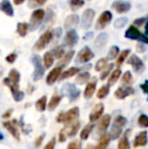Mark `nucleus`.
<instances>
[{"instance_id": "f257e3e1", "label": "nucleus", "mask_w": 148, "mask_h": 149, "mask_svg": "<svg viewBox=\"0 0 148 149\" xmlns=\"http://www.w3.org/2000/svg\"><path fill=\"white\" fill-rule=\"evenodd\" d=\"M127 122H128L127 119L124 116H121V115L115 118L112 124L111 131H110V136H111L112 140H117L121 137L123 133V129L127 125Z\"/></svg>"}, {"instance_id": "f03ea898", "label": "nucleus", "mask_w": 148, "mask_h": 149, "mask_svg": "<svg viewBox=\"0 0 148 149\" xmlns=\"http://www.w3.org/2000/svg\"><path fill=\"white\" fill-rule=\"evenodd\" d=\"M80 89L76 86L73 83H64L61 87V94L62 96H66L68 97L69 102H75V100H78V97L80 96Z\"/></svg>"}, {"instance_id": "7ed1b4c3", "label": "nucleus", "mask_w": 148, "mask_h": 149, "mask_svg": "<svg viewBox=\"0 0 148 149\" xmlns=\"http://www.w3.org/2000/svg\"><path fill=\"white\" fill-rule=\"evenodd\" d=\"M32 63L35 67L34 73H33V80L39 81L40 79L43 78L44 74H45V67L43 66L41 57L36 54L32 56Z\"/></svg>"}, {"instance_id": "20e7f679", "label": "nucleus", "mask_w": 148, "mask_h": 149, "mask_svg": "<svg viewBox=\"0 0 148 149\" xmlns=\"http://www.w3.org/2000/svg\"><path fill=\"white\" fill-rule=\"evenodd\" d=\"M45 18V11L43 9H36L32 13V16L30 18V24H28V30L35 31L40 28V26L43 22Z\"/></svg>"}, {"instance_id": "39448f33", "label": "nucleus", "mask_w": 148, "mask_h": 149, "mask_svg": "<svg viewBox=\"0 0 148 149\" xmlns=\"http://www.w3.org/2000/svg\"><path fill=\"white\" fill-rule=\"evenodd\" d=\"M125 37L130 40H138V41H140V43L148 44V37L143 35V33H141V31L135 26H129V29L125 33Z\"/></svg>"}, {"instance_id": "423d86ee", "label": "nucleus", "mask_w": 148, "mask_h": 149, "mask_svg": "<svg viewBox=\"0 0 148 149\" xmlns=\"http://www.w3.org/2000/svg\"><path fill=\"white\" fill-rule=\"evenodd\" d=\"M93 57H94V54L90 50V48L84 47L79 51L78 55H77L76 59H75V62L77 64H85V63L89 62Z\"/></svg>"}, {"instance_id": "0eeeda50", "label": "nucleus", "mask_w": 148, "mask_h": 149, "mask_svg": "<svg viewBox=\"0 0 148 149\" xmlns=\"http://www.w3.org/2000/svg\"><path fill=\"white\" fill-rule=\"evenodd\" d=\"M52 39H53V37H52V31H45V33L40 37V39L36 42V44H35V46H34V49L36 50V51H42V50H44L47 47V45L52 41Z\"/></svg>"}, {"instance_id": "6e6552de", "label": "nucleus", "mask_w": 148, "mask_h": 149, "mask_svg": "<svg viewBox=\"0 0 148 149\" xmlns=\"http://www.w3.org/2000/svg\"><path fill=\"white\" fill-rule=\"evenodd\" d=\"M94 10L93 9H86L84 12L82 13V16H81L80 19V26L83 29V30H88L91 26V24H92V20L94 18Z\"/></svg>"}, {"instance_id": "1a4fd4ad", "label": "nucleus", "mask_w": 148, "mask_h": 149, "mask_svg": "<svg viewBox=\"0 0 148 149\" xmlns=\"http://www.w3.org/2000/svg\"><path fill=\"white\" fill-rule=\"evenodd\" d=\"M18 122L16 120H12V121H6V122H3V127L15 138L17 141L20 140V133H19V130H18V127H17V124Z\"/></svg>"}, {"instance_id": "9d476101", "label": "nucleus", "mask_w": 148, "mask_h": 149, "mask_svg": "<svg viewBox=\"0 0 148 149\" xmlns=\"http://www.w3.org/2000/svg\"><path fill=\"white\" fill-rule=\"evenodd\" d=\"M113 18V14L111 13V11H104L103 13L99 15V19H97V24H95V30H103L105 29L108 24H110V22Z\"/></svg>"}, {"instance_id": "9b49d317", "label": "nucleus", "mask_w": 148, "mask_h": 149, "mask_svg": "<svg viewBox=\"0 0 148 149\" xmlns=\"http://www.w3.org/2000/svg\"><path fill=\"white\" fill-rule=\"evenodd\" d=\"M128 64H130L133 67V70L136 73H138V74L142 73L145 70L144 63L137 55H131V57L128 60Z\"/></svg>"}, {"instance_id": "f8f14e48", "label": "nucleus", "mask_w": 148, "mask_h": 149, "mask_svg": "<svg viewBox=\"0 0 148 149\" xmlns=\"http://www.w3.org/2000/svg\"><path fill=\"white\" fill-rule=\"evenodd\" d=\"M104 111H105V106H104L103 102H99L91 110L90 114H89V121L90 123H94L97 120H99L103 117Z\"/></svg>"}, {"instance_id": "ddd939ff", "label": "nucleus", "mask_w": 148, "mask_h": 149, "mask_svg": "<svg viewBox=\"0 0 148 149\" xmlns=\"http://www.w3.org/2000/svg\"><path fill=\"white\" fill-rule=\"evenodd\" d=\"M78 35H77L76 31L75 30H70L66 33L65 37L63 39V46H66V47H73L77 44L78 42Z\"/></svg>"}, {"instance_id": "4468645a", "label": "nucleus", "mask_w": 148, "mask_h": 149, "mask_svg": "<svg viewBox=\"0 0 148 149\" xmlns=\"http://www.w3.org/2000/svg\"><path fill=\"white\" fill-rule=\"evenodd\" d=\"M111 120H112V118L109 114L104 115V116L99 119V124H97V132H99V134L101 135V137L106 134L108 128H109L110 125H111Z\"/></svg>"}, {"instance_id": "2eb2a0df", "label": "nucleus", "mask_w": 148, "mask_h": 149, "mask_svg": "<svg viewBox=\"0 0 148 149\" xmlns=\"http://www.w3.org/2000/svg\"><path fill=\"white\" fill-rule=\"evenodd\" d=\"M19 80H20V73L18 72L16 69H11L9 71V74H8V77L3 79V83L8 86L10 84H16L19 85Z\"/></svg>"}, {"instance_id": "dca6fc26", "label": "nucleus", "mask_w": 148, "mask_h": 149, "mask_svg": "<svg viewBox=\"0 0 148 149\" xmlns=\"http://www.w3.org/2000/svg\"><path fill=\"white\" fill-rule=\"evenodd\" d=\"M148 143V132L147 131H141L138 133L134 138L133 141V147H144Z\"/></svg>"}, {"instance_id": "f3484780", "label": "nucleus", "mask_w": 148, "mask_h": 149, "mask_svg": "<svg viewBox=\"0 0 148 149\" xmlns=\"http://www.w3.org/2000/svg\"><path fill=\"white\" fill-rule=\"evenodd\" d=\"M79 114H80V112H79V109L77 108V107H74V108L70 109L69 111H67V112L65 113L64 124L69 125V124L76 122L77 119H78V117H79Z\"/></svg>"}, {"instance_id": "a211bd4d", "label": "nucleus", "mask_w": 148, "mask_h": 149, "mask_svg": "<svg viewBox=\"0 0 148 149\" xmlns=\"http://www.w3.org/2000/svg\"><path fill=\"white\" fill-rule=\"evenodd\" d=\"M112 7L116 10L119 13H125L128 12L131 9V4L128 1H124V0H117L112 4Z\"/></svg>"}, {"instance_id": "6ab92c4d", "label": "nucleus", "mask_w": 148, "mask_h": 149, "mask_svg": "<svg viewBox=\"0 0 148 149\" xmlns=\"http://www.w3.org/2000/svg\"><path fill=\"white\" fill-rule=\"evenodd\" d=\"M62 69L61 67L57 66L53 69V70L50 71V73L48 74L47 76V79H46V82H47L48 85H53L58 79L60 78L61 76V73H62Z\"/></svg>"}, {"instance_id": "aec40b11", "label": "nucleus", "mask_w": 148, "mask_h": 149, "mask_svg": "<svg viewBox=\"0 0 148 149\" xmlns=\"http://www.w3.org/2000/svg\"><path fill=\"white\" fill-rule=\"evenodd\" d=\"M134 94V88L131 86H120L118 89L115 91V96H116L118 100H124L127 96L132 95Z\"/></svg>"}, {"instance_id": "412c9836", "label": "nucleus", "mask_w": 148, "mask_h": 149, "mask_svg": "<svg viewBox=\"0 0 148 149\" xmlns=\"http://www.w3.org/2000/svg\"><path fill=\"white\" fill-rule=\"evenodd\" d=\"M79 128H80V122L76 121L74 123H71L69 125H66L65 128H63L65 130L66 134H67V137H74V136L77 135L79 131Z\"/></svg>"}, {"instance_id": "4be33fe9", "label": "nucleus", "mask_w": 148, "mask_h": 149, "mask_svg": "<svg viewBox=\"0 0 148 149\" xmlns=\"http://www.w3.org/2000/svg\"><path fill=\"white\" fill-rule=\"evenodd\" d=\"M8 87L10 88V91H11L12 94V97L15 102H19L24 100V92L22 91L19 89V85H16V84H10L8 85Z\"/></svg>"}, {"instance_id": "5701e85b", "label": "nucleus", "mask_w": 148, "mask_h": 149, "mask_svg": "<svg viewBox=\"0 0 148 149\" xmlns=\"http://www.w3.org/2000/svg\"><path fill=\"white\" fill-rule=\"evenodd\" d=\"M79 22V16L77 14H70L69 16H67L65 22H64V29L66 31L73 30L74 26H76Z\"/></svg>"}, {"instance_id": "b1692460", "label": "nucleus", "mask_w": 148, "mask_h": 149, "mask_svg": "<svg viewBox=\"0 0 148 149\" xmlns=\"http://www.w3.org/2000/svg\"><path fill=\"white\" fill-rule=\"evenodd\" d=\"M97 79H95V78H93L91 82L87 83L86 86H85L84 91H83V95H84V98L88 100V98H90L91 96L94 94L95 89H97Z\"/></svg>"}, {"instance_id": "393cba45", "label": "nucleus", "mask_w": 148, "mask_h": 149, "mask_svg": "<svg viewBox=\"0 0 148 149\" xmlns=\"http://www.w3.org/2000/svg\"><path fill=\"white\" fill-rule=\"evenodd\" d=\"M0 10L8 16H13L14 15V10L12 7L11 3L9 0H2L0 2Z\"/></svg>"}, {"instance_id": "a878e982", "label": "nucleus", "mask_w": 148, "mask_h": 149, "mask_svg": "<svg viewBox=\"0 0 148 149\" xmlns=\"http://www.w3.org/2000/svg\"><path fill=\"white\" fill-rule=\"evenodd\" d=\"M108 40H109V36H108V33H99L94 41L95 48H97V49H101V48H103L104 46L108 43Z\"/></svg>"}, {"instance_id": "bb28decb", "label": "nucleus", "mask_w": 148, "mask_h": 149, "mask_svg": "<svg viewBox=\"0 0 148 149\" xmlns=\"http://www.w3.org/2000/svg\"><path fill=\"white\" fill-rule=\"evenodd\" d=\"M112 138L110 136V134L106 133L105 135H103L99 140V143L95 146V149H107L108 146H109L110 142H111Z\"/></svg>"}, {"instance_id": "cd10ccee", "label": "nucleus", "mask_w": 148, "mask_h": 149, "mask_svg": "<svg viewBox=\"0 0 148 149\" xmlns=\"http://www.w3.org/2000/svg\"><path fill=\"white\" fill-rule=\"evenodd\" d=\"M80 72V68H77V67H70L69 69L63 71L61 73V76H60V80H64V79L70 78V77L74 76V75L78 74Z\"/></svg>"}, {"instance_id": "c85d7f7f", "label": "nucleus", "mask_w": 148, "mask_h": 149, "mask_svg": "<svg viewBox=\"0 0 148 149\" xmlns=\"http://www.w3.org/2000/svg\"><path fill=\"white\" fill-rule=\"evenodd\" d=\"M61 100H62V95H59V94H57V93L54 94L51 97V100H50L49 104H48V110H49L50 112L55 110V109L59 106Z\"/></svg>"}, {"instance_id": "c756f323", "label": "nucleus", "mask_w": 148, "mask_h": 149, "mask_svg": "<svg viewBox=\"0 0 148 149\" xmlns=\"http://www.w3.org/2000/svg\"><path fill=\"white\" fill-rule=\"evenodd\" d=\"M130 134V130H127L125 135L119 140L118 143V149H131L130 142L128 140V135Z\"/></svg>"}, {"instance_id": "7c9ffc66", "label": "nucleus", "mask_w": 148, "mask_h": 149, "mask_svg": "<svg viewBox=\"0 0 148 149\" xmlns=\"http://www.w3.org/2000/svg\"><path fill=\"white\" fill-rule=\"evenodd\" d=\"M121 74H122V71H121L120 68L115 69V70L111 73V75H110L109 80H108V85H109V86H112V85H114L115 83H117V81H118L119 78H120Z\"/></svg>"}, {"instance_id": "2f4dec72", "label": "nucleus", "mask_w": 148, "mask_h": 149, "mask_svg": "<svg viewBox=\"0 0 148 149\" xmlns=\"http://www.w3.org/2000/svg\"><path fill=\"white\" fill-rule=\"evenodd\" d=\"M89 78H90V74H89V72H87V71H83V72H80L78 74V76L76 77V79H75V82L77 83V84H85V83H88V80Z\"/></svg>"}, {"instance_id": "473e14b6", "label": "nucleus", "mask_w": 148, "mask_h": 149, "mask_svg": "<svg viewBox=\"0 0 148 149\" xmlns=\"http://www.w3.org/2000/svg\"><path fill=\"white\" fill-rule=\"evenodd\" d=\"M35 107L38 112H45L47 110V96L43 95L42 97H40L35 104Z\"/></svg>"}, {"instance_id": "72a5a7b5", "label": "nucleus", "mask_w": 148, "mask_h": 149, "mask_svg": "<svg viewBox=\"0 0 148 149\" xmlns=\"http://www.w3.org/2000/svg\"><path fill=\"white\" fill-rule=\"evenodd\" d=\"M75 52L73 50H71V51H69L68 53H66L65 55H64V57L62 58V60L59 62V64H58V66L61 67V68H64L65 66H67L68 64L70 63V61L72 60V58H73Z\"/></svg>"}, {"instance_id": "f704fd0d", "label": "nucleus", "mask_w": 148, "mask_h": 149, "mask_svg": "<svg viewBox=\"0 0 148 149\" xmlns=\"http://www.w3.org/2000/svg\"><path fill=\"white\" fill-rule=\"evenodd\" d=\"M93 128H94V125H93L92 123H90V124H88V125L85 126V127L83 128L80 132V139L81 140H86L87 138L89 137V135L91 134Z\"/></svg>"}, {"instance_id": "c9c22d12", "label": "nucleus", "mask_w": 148, "mask_h": 149, "mask_svg": "<svg viewBox=\"0 0 148 149\" xmlns=\"http://www.w3.org/2000/svg\"><path fill=\"white\" fill-rule=\"evenodd\" d=\"M54 56L51 52H47L44 55V65H45V68H51L52 65L54 64Z\"/></svg>"}, {"instance_id": "e433bc0d", "label": "nucleus", "mask_w": 148, "mask_h": 149, "mask_svg": "<svg viewBox=\"0 0 148 149\" xmlns=\"http://www.w3.org/2000/svg\"><path fill=\"white\" fill-rule=\"evenodd\" d=\"M133 81V77L132 74H131L130 71H126V72L123 74L122 79H121V82L124 86H130V84Z\"/></svg>"}, {"instance_id": "4c0bfd02", "label": "nucleus", "mask_w": 148, "mask_h": 149, "mask_svg": "<svg viewBox=\"0 0 148 149\" xmlns=\"http://www.w3.org/2000/svg\"><path fill=\"white\" fill-rule=\"evenodd\" d=\"M28 24H24V22H19L17 24V28H16V31L17 33L20 36V37H26V33H28Z\"/></svg>"}, {"instance_id": "58836bf2", "label": "nucleus", "mask_w": 148, "mask_h": 149, "mask_svg": "<svg viewBox=\"0 0 148 149\" xmlns=\"http://www.w3.org/2000/svg\"><path fill=\"white\" fill-rule=\"evenodd\" d=\"M109 93H110V86L108 84H106V85H103V86L99 89V91L97 92V96L99 100H103V98L107 97Z\"/></svg>"}, {"instance_id": "ea45409f", "label": "nucleus", "mask_w": 148, "mask_h": 149, "mask_svg": "<svg viewBox=\"0 0 148 149\" xmlns=\"http://www.w3.org/2000/svg\"><path fill=\"white\" fill-rule=\"evenodd\" d=\"M51 53L53 54L54 58H56V59H61V58H63L64 55H65V50H64V48L62 47V46H58L55 49L52 50Z\"/></svg>"}, {"instance_id": "a19ab883", "label": "nucleus", "mask_w": 148, "mask_h": 149, "mask_svg": "<svg viewBox=\"0 0 148 149\" xmlns=\"http://www.w3.org/2000/svg\"><path fill=\"white\" fill-rule=\"evenodd\" d=\"M130 50L127 49V50H124V51L121 52V54L118 56V59H117V66L120 67L121 65L124 63V61L127 59V57L129 56V54H130Z\"/></svg>"}, {"instance_id": "79ce46f5", "label": "nucleus", "mask_w": 148, "mask_h": 149, "mask_svg": "<svg viewBox=\"0 0 148 149\" xmlns=\"http://www.w3.org/2000/svg\"><path fill=\"white\" fill-rule=\"evenodd\" d=\"M119 55H120V50H119V47L118 46H113L111 49H110L107 59L108 60H114V59H116Z\"/></svg>"}, {"instance_id": "37998d69", "label": "nucleus", "mask_w": 148, "mask_h": 149, "mask_svg": "<svg viewBox=\"0 0 148 149\" xmlns=\"http://www.w3.org/2000/svg\"><path fill=\"white\" fill-rule=\"evenodd\" d=\"M69 5H70V9L75 11V10L79 9V8H81L84 5V0H70Z\"/></svg>"}, {"instance_id": "c03bdc74", "label": "nucleus", "mask_w": 148, "mask_h": 149, "mask_svg": "<svg viewBox=\"0 0 148 149\" xmlns=\"http://www.w3.org/2000/svg\"><path fill=\"white\" fill-rule=\"evenodd\" d=\"M113 68H114V64H113V63H111V64H109L107 67H106L105 69H104L103 71H101V76H99L101 80H105V79L107 78V77L109 76V75H111V72H112Z\"/></svg>"}, {"instance_id": "a18cd8bd", "label": "nucleus", "mask_w": 148, "mask_h": 149, "mask_svg": "<svg viewBox=\"0 0 148 149\" xmlns=\"http://www.w3.org/2000/svg\"><path fill=\"white\" fill-rule=\"evenodd\" d=\"M108 66V59L107 58H101L95 64V71H103Z\"/></svg>"}, {"instance_id": "49530a36", "label": "nucleus", "mask_w": 148, "mask_h": 149, "mask_svg": "<svg viewBox=\"0 0 148 149\" xmlns=\"http://www.w3.org/2000/svg\"><path fill=\"white\" fill-rule=\"evenodd\" d=\"M138 126L141 128H148V116L141 114L138 118Z\"/></svg>"}, {"instance_id": "de8ad7c7", "label": "nucleus", "mask_w": 148, "mask_h": 149, "mask_svg": "<svg viewBox=\"0 0 148 149\" xmlns=\"http://www.w3.org/2000/svg\"><path fill=\"white\" fill-rule=\"evenodd\" d=\"M127 22H128V18L127 17H119L118 19L114 22V26L116 29H122L126 26Z\"/></svg>"}, {"instance_id": "09e8293b", "label": "nucleus", "mask_w": 148, "mask_h": 149, "mask_svg": "<svg viewBox=\"0 0 148 149\" xmlns=\"http://www.w3.org/2000/svg\"><path fill=\"white\" fill-rule=\"evenodd\" d=\"M47 0H28V7L30 8H35L38 6H41L43 4L46 3Z\"/></svg>"}, {"instance_id": "8fccbe9b", "label": "nucleus", "mask_w": 148, "mask_h": 149, "mask_svg": "<svg viewBox=\"0 0 148 149\" xmlns=\"http://www.w3.org/2000/svg\"><path fill=\"white\" fill-rule=\"evenodd\" d=\"M61 35H62V31L60 28L56 29V30H54L52 31V37H53V39H55L56 41H58V39L61 37Z\"/></svg>"}, {"instance_id": "3c124183", "label": "nucleus", "mask_w": 148, "mask_h": 149, "mask_svg": "<svg viewBox=\"0 0 148 149\" xmlns=\"http://www.w3.org/2000/svg\"><path fill=\"white\" fill-rule=\"evenodd\" d=\"M55 146H56V139L55 138H52V139L45 145L44 149H55Z\"/></svg>"}, {"instance_id": "603ef678", "label": "nucleus", "mask_w": 148, "mask_h": 149, "mask_svg": "<svg viewBox=\"0 0 148 149\" xmlns=\"http://www.w3.org/2000/svg\"><path fill=\"white\" fill-rule=\"evenodd\" d=\"M16 58H17V55H16L15 53H11L5 58V60H6V62H7V63L12 64V63H14V61L16 60Z\"/></svg>"}, {"instance_id": "864d4df0", "label": "nucleus", "mask_w": 148, "mask_h": 149, "mask_svg": "<svg viewBox=\"0 0 148 149\" xmlns=\"http://www.w3.org/2000/svg\"><path fill=\"white\" fill-rule=\"evenodd\" d=\"M45 136H46V134L43 133L42 135H40L39 137L37 138L36 141H35V146H36V147H39V146H41V144L43 143L44 139H45Z\"/></svg>"}, {"instance_id": "5fc2aeb1", "label": "nucleus", "mask_w": 148, "mask_h": 149, "mask_svg": "<svg viewBox=\"0 0 148 149\" xmlns=\"http://www.w3.org/2000/svg\"><path fill=\"white\" fill-rule=\"evenodd\" d=\"M67 149H80V144L77 141H72L68 144Z\"/></svg>"}, {"instance_id": "6e6d98bb", "label": "nucleus", "mask_w": 148, "mask_h": 149, "mask_svg": "<svg viewBox=\"0 0 148 149\" xmlns=\"http://www.w3.org/2000/svg\"><path fill=\"white\" fill-rule=\"evenodd\" d=\"M66 138H67V134H66L65 130L62 129L61 131L59 132V141L60 142H64L66 140Z\"/></svg>"}, {"instance_id": "4d7b16f0", "label": "nucleus", "mask_w": 148, "mask_h": 149, "mask_svg": "<svg viewBox=\"0 0 148 149\" xmlns=\"http://www.w3.org/2000/svg\"><path fill=\"white\" fill-rule=\"evenodd\" d=\"M146 17H141V18H137V19H135L134 20V24L135 26H142L143 24H144L145 22H146Z\"/></svg>"}, {"instance_id": "13d9d810", "label": "nucleus", "mask_w": 148, "mask_h": 149, "mask_svg": "<svg viewBox=\"0 0 148 149\" xmlns=\"http://www.w3.org/2000/svg\"><path fill=\"white\" fill-rule=\"evenodd\" d=\"M140 88L143 90L144 93L147 94V100H148V80H146L144 83H142V84L140 85Z\"/></svg>"}, {"instance_id": "bf43d9fd", "label": "nucleus", "mask_w": 148, "mask_h": 149, "mask_svg": "<svg viewBox=\"0 0 148 149\" xmlns=\"http://www.w3.org/2000/svg\"><path fill=\"white\" fill-rule=\"evenodd\" d=\"M64 118H65V113L61 112L57 116V118H56V121H57L58 123H64Z\"/></svg>"}, {"instance_id": "052dcab7", "label": "nucleus", "mask_w": 148, "mask_h": 149, "mask_svg": "<svg viewBox=\"0 0 148 149\" xmlns=\"http://www.w3.org/2000/svg\"><path fill=\"white\" fill-rule=\"evenodd\" d=\"M136 49H137V51L140 52V53L145 52V47H144V45H143V43H138V44H137Z\"/></svg>"}, {"instance_id": "680f3d73", "label": "nucleus", "mask_w": 148, "mask_h": 149, "mask_svg": "<svg viewBox=\"0 0 148 149\" xmlns=\"http://www.w3.org/2000/svg\"><path fill=\"white\" fill-rule=\"evenodd\" d=\"M92 37H93V33H92V31H88V33H86L84 35V37H83V40H84V41H87V40L92 39Z\"/></svg>"}, {"instance_id": "e2e57ef3", "label": "nucleus", "mask_w": 148, "mask_h": 149, "mask_svg": "<svg viewBox=\"0 0 148 149\" xmlns=\"http://www.w3.org/2000/svg\"><path fill=\"white\" fill-rule=\"evenodd\" d=\"M11 113H12V110H11V109H10V110H8L7 112H5L3 115H2V118H3V119H7V118H9L10 115H11Z\"/></svg>"}, {"instance_id": "0e129e2a", "label": "nucleus", "mask_w": 148, "mask_h": 149, "mask_svg": "<svg viewBox=\"0 0 148 149\" xmlns=\"http://www.w3.org/2000/svg\"><path fill=\"white\" fill-rule=\"evenodd\" d=\"M24 0H13V2H14V4H15V5H19V4L24 3Z\"/></svg>"}, {"instance_id": "69168bd1", "label": "nucleus", "mask_w": 148, "mask_h": 149, "mask_svg": "<svg viewBox=\"0 0 148 149\" xmlns=\"http://www.w3.org/2000/svg\"><path fill=\"white\" fill-rule=\"evenodd\" d=\"M145 36L148 37V22H147L146 26H145Z\"/></svg>"}, {"instance_id": "338daca9", "label": "nucleus", "mask_w": 148, "mask_h": 149, "mask_svg": "<svg viewBox=\"0 0 148 149\" xmlns=\"http://www.w3.org/2000/svg\"><path fill=\"white\" fill-rule=\"evenodd\" d=\"M3 139H4V135H3V133L0 131V141H2Z\"/></svg>"}, {"instance_id": "774afa93", "label": "nucleus", "mask_w": 148, "mask_h": 149, "mask_svg": "<svg viewBox=\"0 0 148 149\" xmlns=\"http://www.w3.org/2000/svg\"><path fill=\"white\" fill-rule=\"evenodd\" d=\"M2 75H3V68H2V67L0 66V77H1Z\"/></svg>"}]
</instances>
